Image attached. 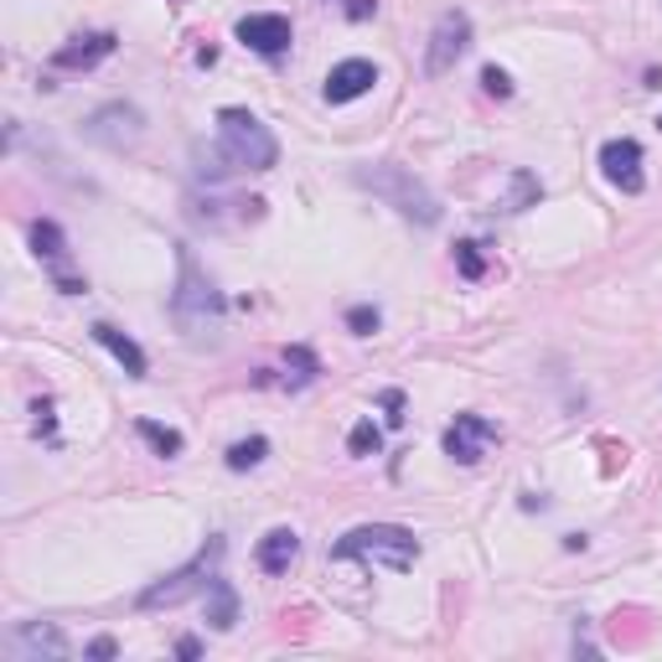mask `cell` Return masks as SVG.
I'll use <instances>...</instances> for the list:
<instances>
[{"label":"cell","mask_w":662,"mask_h":662,"mask_svg":"<svg viewBox=\"0 0 662 662\" xmlns=\"http://www.w3.org/2000/svg\"><path fill=\"white\" fill-rule=\"evenodd\" d=\"M218 560H223V539H207L203 544V554L192 564H182L176 575H166V579H155L151 590H140V611H161V606H182V600H192V595H207V585L218 579Z\"/></svg>","instance_id":"cell-5"},{"label":"cell","mask_w":662,"mask_h":662,"mask_svg":"<svg viewBox=\"0 0 662 662\" xmlns=\"http://www.w3.org/2000/svg\"><path fill=\"white\" fill-rule=\"evenodd\" d=\"M658 130H662V119H658Z\"/></svg>","instance_id":"cell-28"},{"label":"cell","mask_w":662,"mask_h":662,"mask_svg":"<svg viewBox=\"0 0 662 662\" xmlns=\"http://www.w3.org/2000/svg\"><path fill=\"white\" fill-rule=\"evenodd\" d=\"M11 647H17L21 658H63V652H68V637L52 627V621H21Z\"/></svg>","instance_id":"cell-13"},{"label":"cell","mask_w":662,"mask_h":662,"mask_svg":"<svg viewBox=\"0 0 662 662\" xmlns=\"http://www.w3.org/2000/svg\"><path fill=\"white\" fill-rule=\"evenodd\" d=\"M140 130H145V119H140L135 104H104V109H94L84 124L88 140H99V145H109V151H124V145H135Z\"/></svg>","instance_id":"cell-6"},{"label":"cell","mask_w":662,"mask_h":662,"mask_svg":"<svg viewBox=\"0 0 662 662\" xmlns=\"http://www.w3.org/2000/svg\"><path fill=\"white\" fill-rule=\"evenodd\" d=\"M290 17H274V11H259V17H243L238 21V42L249 52H259V57H280V52H290Z\"/></svg>","instance_id":"cell-9"},{"label":"cell","mask_w":662,"mask_h":662,"mask_svg":"<svg viewBox=\"0 0 662 662\" xmlns=\"http://www.w3.org/2000/svg\"><path fill=\"white\" fill-rule=\"evenodd\" d=\"M285 368H295V373L285 378L290 389H306L311 378L322 373V362H316V352H311V347H290V352H285Z\"/></svg>","instance_id":"cell-19"},{"label":"cell","mask_w":662,"mask_h":662,"mask_svg":"<svg viewBox=\"0 0 662 662\" xmlns=\"http://www.w3.org/2000/svg\"><path fill=\"white\" fill-rule=\"evenodd\" d=\"M373 84H378L373 63H368V57H347V63H337V68L326 73V104H352Z\"/></svg>","instance_id":"cell-12"},{"label":"cell","mask_w":662,"mask_h":662,"mask_svg":"<svg viewBox=\"0 0 662 662\" xmlns=\"http://www.w3.org/2000/svg\"><path fill=\"white\" fill-rule=\"evenodd\" d=\"M32 414H36V435H52V404H47V399H42Z\"/></svg>","instance_id":"cell-26"},{"label":"cell","mask_w":662,"mask_h":662,"mask_svg":"<svg viewBox=\"0 0 662 662\" xmlns=\"http://www.w3.org/2000/svg\"><path fill=\"white\" fill-rule=\"evenodd\" d=\"M301 554V539H295V528H270L264 539H259V569L264 575H285L290 564Z\"/></svg>","instance_id":"cell-14"},{"label":"cell","mask_w":662,"mask_h":662,"mask_svg":"<svg viewBox=\"0 0 662 662\" xmlns=\"http://www.w3.org/2000/svg\"><path fill=\"white\" fill-rule=\"evenodd\" d=\"M176 652H182V658H197V652H203V642H197V637H182V642H176Z\"/></svg>","instance_id":"cell-27"},{"label":"cell","mask_w":662,"mask_h":662,"mask_svg":"<svg viewBox=\"0 0 662 662\" xmlns=\"http://www.w3.org/2000/svg\"><path fill=\"white\" fill-rule=\"evenodd\" d=\"M492 441H497L492 420H481V414H456L451 430H445V456L460 460V466H476V460L487 456V445Z\"/></svg>","instance_id":"cell-7"},{"label":"cell","mask_w":662,"mask_h":662,"mask_svg":"<svg viewBox=\"0 0 662 662\" xmlns=\"http://www.w3.org/2000/svg\"><path fill=\"white\" fill-rule=\"evenodd\" d=\"M378 445H383V430H378L373 420L352 425V435H347V451H352V456H378Z\"/></svg>","instance_id":"cell-21"},{"label":"cell","mask_w":662,"mask_h":662,"mask_svg":"<svg viewBox=\"0 0 662 662\" xmlns=\"http://www.w3.org/2000/svg\"><path fill=\"white\" fill-rule=\"evenodd\" d=\"M207 621H213L218 631H228L238 621V595H234V585H228L223 575L207 585Z\"/></svg>","instance_id":"cell-16"},{"label":"cell","mask_w":662,"mask_h":662,"mask_svg":"<svg viewBox=\"0 0 662 662\" xmlns=\"http://www.w3.org/2000/svg\"><path fill=\"white\" fill-rule=\"evenodd\" d=\"M378 322H383V316H378V306H352V311H347V326H352L357 337H373Z\"/></svg>","instance_id":"cell-23"},{"label":"cell","mask_w":662,"mask_h":662,"mask_svg":"<svg viewBox=\"0 0 662 662\" xmlns=\"http://www.w3.org/2000/svg\"><path fill=\"white\" fill-rule=\"evenodd\" d=\"M32 243H36V254L47 259L52 270L63 274V259H68V238H63V228H57V223H32Z\"/></svg>","instance_id":"cell-17"},{"label":"cell","mask_w":662,"mask_h":662,"mask_svg":"<svg viewBox=\"0 0 662 662\" xmlns=\"http://www.w3.org/2000/svg\"><path fill=\"white\" fill-rule=\"evenodd\" d=\"M94 341H99V347H109V352L119 357V368H124V373L130 378H145V352H140L135 341L124 337V332H119V326H109V322H94Z\"/></svg>","instance_id":"cell-15"},{"label":"cell","mask_w":662,"mask_h":662,"mask_svg":"<svg viewBox=\"0 0 662 662\" xmlns=\"http://www.w3.org/2000/svg\"><path fill=\"white\" fill-rule=\"evenodd\" d=\"M119 647H115V637H94V642H88V658H115Z\"/></svg>","instance_id":"cell-25"},{"label":"cell","mask_w":662,"mask_h":662,"mask_svg":"<svg viewBox=\"0 0 662 662\" xmlns=\"http://www.w3.org/2000/svg\"><path fill=\"white\" fill-rule=\"evenodd\" d=\"M600 171H606V182L621 187L627 197L647 187V171H642V145L637 140H606L600 145Z\"/></svg>","instance_id":"cell-8"},{"label":"cell","mask_w":662,"mask_h":662,"mask_svg":"<svg viewBox=\"0 0 662 662\" xmlns=\"http://www.w3.org/2000/svg\"><path fill=\"white\" fill-rule=\"evenodd\" d=\"M119 36L115 32H88V36H73L68 47L52 52V68L57 73H78V68H99L104 57H115Z\"/></svg>","instance_id":"cell-11"},{"label":"cell","mask_w":662,"mask_h":662,"mask_svg":"<svg viewBox=\"0 0 662 662\" xmlns=\"http://www.w3.org/2000/svg\"><path fill=\"white\" fill-rule=\"evenodd\" d=\"M357 182L373 192V197H383V203L399 213V218H409V223H441V203H435V192L414 176V171H404V166H362L357 171Z\"/></svg>","instance_id":"cell-3"},{"label":"cell","mask_w":662,"mask_h":662,"mask_svg":"<svg viewBox=\"0 0 662 662\" xmlns=\"http://www.w3.org/2000/svg\"><path fill=\"white\" fill-rule=\"evenodd\" d=\"M481 88H487V94H497V99H508L512 94V78L502 68H481Z\"/></svg>","instance_id":"cell-24"},{"label":"cell","mask_w":662,"mask_h":662,"mask_svg":"<svg viewBox=\"0 0 662 662\" xmlns=\"http://www.w3.org/2000/svg\"><path fill=\"white\" fill-rule=\"evenodd\" d=\"M264 456H270V441H264V435H249V441H238L234 451H228V466H234V471H249V466H259Z\"/></svg>","instance_id":"cell-20"},{"label":"cell","mask_w":662,"mask_h":662,"mask_svg":"<svg viewBox=\"0 0 662 662\" xmlns=\"http://www.w3.org/2000/svg\"><path fill=\"white\" fill-rule=\"evenodd\" d=\"M332 560H378V564H389V569H409V564L420 560V544L399 523H362L347 539H337Z\"/></svg>","instance_id":"cell-4"},{"label":"cell","mask_w":662,"mask_h":662,"mask_svg":"<svg viewBox=\"0 0 662 662\" xmlns=\"http://www.w3.org/2000/svg\"><path fill=\"white\" fill-rule=\"evenodd\" d=\"M140 441H145V445H151V451H155V456H182V435H176V430H171V425H155V420H140Z\"/></svg>","instance_id":"cell-18"},{"label":"cell","mask_w":662,"mask_h":662,"mask_svg":"<svg viewBox=\"0 0 662 662\" xmlns=\"http://www.w3.org/2000/svg\"><path fill=\"white\" fill-rule=\"evenodd\" d=\"M466 47H471V21L460 17V11H451V17H441L435 36H430V57H425V68H430V73L456 68V57H460Z\"/></svg>","instance_id":"cell-10"},{"label":"cell","mask_w":662,"mask_h":662,"mask_svg":"<svg viewBox=\"0 0 662 662\" xmlns=\"http://www.w3.org/2000/svg\"><path fill=\"white\" fill-rule=\"evenodd\" d=\"M176 270H182V280H176V295H171V316H176V326H182L187 337H207V332H218L223 295H218V285L203 274V264L192 259V249H182V254H176Z\"/></svg>","instance_id":"cell-2"},{"label":"cell","mask_w":662,"mask_h":662,"mask_svg":"<svg viewBox=\"0 0 662 662\" xmlns=\"http://www.w3.org/2000/svg\"><path fill=\"white\" fill-rule=\"evenodd\" d=\"M456 270L466 274V280H481V274H487V259L476 254V243H456Z\"/></svg>","instance_id":"cell-22"},{"label":"cell","mask_w":662,"mask_h":662,"mask_svg":"<svg viewBox=\"0 0 662 662\" xmlns=\"http://www.w3.org/2000/svg\"><path fill=\"white\" fill-rule=\"evenodd\" d=\"M218 155L228 171H270L280 161V140L249 109H218Z\"/></svg>","instance_id":"cell-1"}]
</instances>
